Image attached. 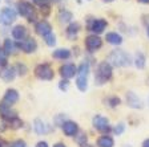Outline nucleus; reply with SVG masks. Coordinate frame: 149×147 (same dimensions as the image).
I'll return each mask as SVG.
<instances>
[{"label":"nucleus","mask_w":149,"mask_h":147,"mask_svg":"<svg viewBox=\"0 0 149 147\" xmlns=\"http://www.w3.org/2000/svg\"><path fill=\"white\" fill-rule=\"evenodd\" d=\"M107 61H108L112 66L125 68V66L132 65L133 60H132V57H130L129 53H127L125 50H123V49H113V50L108 55Z\"/></svg>","instance_id":"f257e3e1"},{"label":"nucleus","mask_w":149,"mask_h":147,"mask_svg":"<svg viewBox=\"0 0 149 147\" xmlns=\"http://www.w3.org/2000/svg\"><path fill=\"white\" fill-rule=\"evenodd\" d=\"M112 76H113V66L108 61H101L97 65L96 74H95V81L97 85L107 84L112 80Z\"/></svg>","instance_id":"f03ea898"},{"label":"nucleus","mask_w":149,"mask_h":147,"mask_svg":"<svg viewBox=\"0 0 149 147\" xmlns=\"http://www.w3.org/2000/svg\"><path fill=\"white\" fill-rule=\"evenodd\" d=\"M17 8V13L23 17H25L29 23L36 21V9L32 6V3L27 1V0H19L16 4Z\"/></svg>","instance_id":"7ed1b4c3"},{"label":"nucleus","mask_w":149,"mask_h":147,"mask_svg":"<svg viewBox=\"0 0 149 147\" xmlns=\"http://www.w3.org/2000/svg\"><path fill=\"white\" fill-rule=\"evenodd\" d=\"M33 73H35V76L41 81H52L53 77H55V72H53L52 66H51L49 64H47V62L37 65V66L35 68Z\"/></svg>","instance_id":"20e7f679"},{"label":"nucleus","mask_w":149,"mask_h":147,"mask_svg":"<svg viewBox=\"0 0 149 147\" xmlns=\"http://www.w3.org/2000/svg\"><path fill=\"white\" fill-rule=\"evenodd\" d=\"M92 125H93V127H95L99 133H101L102 135H108L109 133L112 131L109 119L107 117L100 115V114H97V115H95L92 118Z\"/></svg>","instance_id":"39448f33"},{"label":"nucleus","mask_w":149,"mask_h":147,"mask_svg":"<svg viewBox=\"0 0 149 147\" xmlns=\"http://www.w3.org/2000/svg\"><path fill=\"white\" fill-rule=\"evenodd\" d=\"M107 27H108V23L104 19H91L87 25L88 31L92 32V35H97V36L105 31Z\"/></svg>","instance_id":"423d86ee"},{"label":"nucleus","mask_w":149,"mask_h":147,"mask_svg":"<svg viewBox=\"0 0 149 147\" xmlns=\"http://www.w3.org/2000/svg\"><path fill=\"white\" fill-rule=\"evenodd\" d=\"M16 45H17V49H20L22 52L27 53V55L35 53L37 50V43L32 37H25L22 41H16Z\"/></svg>","instance_id":"0eeeda50"},{"label":"nucleus","mask_w":149,"mask_h":147,"mask_svg":"<svg viewBox=\"0 0 149 147\" xmlns=\"http://www.w3.org/2000/svg\"><path fill=\"white\" fill-rule=\"evenodd\" d=\"M16 16H17V12H16L13 8H11V7H4V8L0 11V23L3 25H11L16 20Z\"/></svg>","instance_id":"6e6552de"},{"label":"nucleus","mask_w":149,"mask_h":147,"mask_svg":"<svg viewBox=\"0 0 149 147\" xmlns=\"http://www.w3.org/2000/svg\"><path fill=\"white\" fill-rule=\"evenodd\" d=\"M84 44H85V48H87L88 52H96V50L101 49L102 40L100 39V36H97V35H89V36L85 37Z\"/></svg>","instance_id":"1a4fd4ad"},{"label":"nucleus","mask_w":149,"mask_h":147,"mask_svg":"<svg viewBox=\"0 0 149 147\" xmlns=\"http://www.w3.org/2000/svg\"><path fill=\"white\" fill-rule=\"evenodd\" d=\"M125 102H127V105L129 107H132V109H143L144 107V104H143V101H141V98L133 92H128L127 94H125Z\"/></svg>","instance_id":"9d476101"},{"label":"nucleus","mask_w":149,"mask_h":147,"mask_svg":"<svg viewBox=\"0 0 149 147\" xmlns=\"http://www.w3.org/2000/svg\"><path fill=\"white\" fill-rule=\"evenodd\" d=\"M61 129H63V133H64L67 137H76V135L79 134V131H80V129H79V125L74 121H65L64 125L61 126Z\"/></svg>","instance_id":"9b49d317"},{"label":"nucleus","mask_w":149,"mask_h":147,"mask_svg":"<svg viewBox=\"0 0 149 147\" xmlns=\"http://www.w3.org/2000/svg\"><path fill=\"white\" fill-rule=\"evenodd\" d=\"M60 76L64 80H69L72 77L77 76V66L74 64H64L60 66Z\"/></svg>","instance_id":"f8f14e48"},{"label":"nucleus","mask_w":149,"mask_h":147,"mask_svg":"<svg viewBox=\"0 0 149 147\" xmlns=\"http://www.w3.org/2000/svg\"><path fill=\"white\" fill-rule=\"evenodd\" d=\"M35 32H36L39 36L41 37H45L47 35H49L52 32V25L47 20H40L35 24Z\"/></svg>","instance_id":"ddd939ff"},{"label":"nucleus","mask_w":149,"mask_h":147,"mask_svg":"<svg viewBox=\"0 0 149 147\" xmlns=\"http://www.w3.org/2000/svg\"><path fill=\"white\" fill-rule=\"evenodd\" d=\"M0 115H1V118H3L4 121L9 122V121H12L13 118H16L17 114H16V111L13 110L9 105L1 102V104H0Z\"/></svg>","instance_id":"4468645a"},{"label":"nucleus","mask_w":149,"mask_h":147,"mask_svg":"<svg viewBox=\"0 0 149 147\" xmlns=\"http://www.w3.org/2000/svg\"><path fill=\"white\" fill-rule=\"evenodd\" d=\"M33 130H35V133L39 134V135H45L52 130V127H51V125H48L47 122H44L43 119L36 118V119L33 121Z\"/></svg>","instance_id":"2eb2a0df"},{"label":"nucleus","mask_w":149,"mask_h":147,"mask_svg":"<svg viewBox=\"0 0 149 147\" xmlns=\"http://www.w3.org/2000/svg\"><path fill=\"white\" fill-rule=\"evenodd\" d=\"M16 77V70L13 66H4L0 69V78L3 81H6V82H11V81L15 80Z\"/></svg>","instance_id":"dca6fc26"},{"label":"nucleus","mask_w":149,"mask_h":147,"mask_svg":"<svg viewBox=\"0 0 149 147\" xmlns=\"http://www.w3.org/2000/svg\"><path fill=\"white\" fill-rule=\"evenodd\" d=\"M19 98H20V95H19V92L16 89H8L6 90V93H4V97H3V102L7 105H9V106H12V105H15L16 102L19 101Z\"/></svg>","instance_id":"f3484780"},{"label":"nucleus","mask_w":149,"mask_h":147,"mask_svg":"<svg viewBox=\"0 0 149 147\" xmlns=\"http://www.w3.org/2000/svg\"><path fill=\"white\" fill-rule=\"evenodd\" d=\"M27 28L24 27V25L19 24V25H15V27L12 28V31H11V35H12V37L15 39L16 41H22L24 40L25 37H27Z\"/></svg>","instance_id":"a211bd4d"},{"label":"nucleus","mask_w":149,"mask_h":147,"mask_svg":"<svg viewBox=\"0 0 149 147\" xmlns=\"http://www.w3.org/2000/svg\"><path fill=\"white\" fill-rule=\"evenodd\" d=\"M80 31H81V25L79 24V23H76V21L71 23V24L67 27V29H65V36L68 37L69 40H74Z\"/></svg>","instance_id":"6ab92c4d"},{"label":"nucleus","mask_w":149,"mask_h":147,"mask_svg":"<svg viewBox=\"0 0 149 147\" xmlns=\"http://www.w3.org/2000/svg\"><path fill=\"white\" fill-rule=\"evenodd\" d=\"M105 40L108 44L116 45V46L123 44V37H121V35L117 33V32H108V33L105 35Z\"/></svg>","instance_id":"aec40b11"},{"label":"nucleus","mask_w":149,"mask_h":147,"mask_svg":"<svg viewBox=\"0 0 149 147\" xmlns=\"http://www.w3.org/2000/svg\"><path fill=\"white\" fill-rule=\"evenodd\" d=\"M3 50L7 56L15 55L16 50H17V45H16V41L11 40V39H6L3 44Z\"/></svg>","instance_id":"412c9836"},{"label":"nucleus","mask_w":149,"mask_h":147,"mask_svg":"<svg viewBox=\"0 0 149 147\" xmlns=\"http://www.w3.org/2000/svg\"><path fill=\"white\" fill-rule=\"evenodd\" d=\"M97 147H115V139L111 135H101L96 141Z\"/></svg>","instance_id":"4be33fe9"},{"label":"nucleus","mask_w":149,"mask_h":147,"mask_svg":"<svg viewBox=\"0 0 149 147\" xmlns=\"http://www.w3.org/2000/svg\"><path fill=\"white\" fill-rule=\"evenodd\" d=\"M52 57L56 60H68L71 57V50L67 48H59L52 52Z\"/></svg>","instance_id":"5701e85b"},{"label":"nucleus","mask_w":149,"mask_h":147,"mask_svg":"<svg viewBox=\"0 0 149 147\" xmlns=\"http://www.w3.org/2000/svg\"><path fill=\"white\" fill-rule=\"evenodd\" d=\"M72 19H73V13L68 9H61L59 12V21L61 24H71Z\"/></svg>","instance_id":"b1692460"},{"label":"nucleus","mask_w":149,"mask_h":147,"mask_svg":"<svg viewBox=\"0 0 149 147\" xmlns=\"http://www.w3.org/2000/svg\"><path fill=\"white\" fill-rule=\"evenodd\" d=\"M133 62H134L137 69H144V68H145V64H146V58H145V56H144V53L137 52L136 56H134Z\"/></svg>","instance_id":"393cba45"},{"label":"nucleus","mask_w":149,"mask_h":147,"mask_svg":"<svg viewBox=\"0 0 149 147\" xmlns=\"http://www.w3.org/2000/svg\"><path fill=\"white\" fill-rule=\"evenodd\" d=\"M76 86L80 92H87L88 89V77L77 76L76 77Z\"/></svg>","instance_id":"a878e982"},{"label":"nucleus","mask_w":149,"mask_h":147,"mask_svg":"<svg viewBox=\"0 0 149 147\" xmlns=\"http://www.w3.org/2000/svg\"><path fill=\"white\" fill-rule=\"evenodd\" d=\"M91 70V65L89 61H83L80 64V66L77 68V76H83V77H88Z\"/></svg>","instance_id":"bb28decb"},{"label":"nucleus","mask_w":149,"mask_h":147,"mask_svg":"<svg viewBox=\"0 0 149 147\" xmlns=\"http://www.w3.org/2000/svg\"><path fill=\"white\" fill-rule=\"evenodd\" d=\"M105 105H108L109 107H116V106H118V105L121 104V99L117 97V95H112V97H108L105 99Z\"/></svg>","instance_id":"cd10ccee"},{"label":"nucleus","mask_w":149,"mask_h":147,"mask_svg":"<svg viewBox=\"0 0 149 147\" xmlns=\"http://www.w3.org/2000/svg\"><path fill=\"white\" fill-rule=\"evenodd\" d=\"M65 121H68L67 117H65V114H57V115L53 118V125H55L56 127H61Z\"/></svg>","instance_id":"c85d7f7f"},{"label":"nucleus","mask_w":149,"mask_h":147,"mask_svg":"<svg viewBox=\"0 0 149 147\" xmlns=\"http://www.w3.org/2000/svg\"><path fill=\"white\" fill-rule=\"evenodd\" d=\"M8 126L13 130H17V129H20V127H23V121L20 119L19 117H16V118H13L12 121H9Z\"/></svg>","instance_id":"c756f323"},{"label":"nucleus","mask_w":149,"mask_h":147,"mask_svg":"<svg viewBox=\"0 0 149 147\" xmlns=\"http://www.w3.org/2000/svg\"><path fill=\"white\" fill-rule=\"evenodd\" d=\"M44 41H45V44L48 46H55L56 45V36L53 32H51L49 35H47L45 37H43Z\"/></svg>","instance_id":"7c9ffc66"},{"label":"nucleus","mask_w":149,"mask_h":147,"mask_svg":"<svg viewBox=\"0 0 149 147\" xmlns=\"http://www.w3.org/2000/svg\"><path fill=\"white\" fill-rule=\"evenodd\" d=\"M15 70H16V74H19V76H25L27 74V72H28V69H27V66H25L24 64H16L15 66Z\"/></svg>","instance_id":"2f4dec72"},{"label":"nucleus","mask_w":149,"mask_h":147,"mask_svg":"<svg viewBox=\"0 0 149 147\" xmlns=\"http://www.w3.org/2000/svg\"><path fill=\"white\" fill-rule=\"evenodd\" d=\"M112 131H113V134H115V135H121L125 131V123L124 122L117 123V125L112 129Z\"/></svg>","instance_id":"473e14b6"},{"label":"nucleus","mask_w":149,"mask_h":147,"mask_svg":"<svg viewBox=\"0 0 149 147\" xmlns=\"http://www.w3.org/2000/svg\"><path fill=\"white\" fill-rule=\"evenodd\" d=\"M88 141V137L85 133H80L79 131V134L76 135V142L79 143V146H83V144H85Z\"/></svg>","instance_id":"72a5a7b5"},{"label":"nucleus","mask_w":149,"mask_h":147,"mask_svg":"<svg viewBox=\"0 0 149 147\" xmlns=\"http://www.w3.org/2000/svg\"><path fill=\"white\" fill-rule=\"evenodd\" d=\"M8 56L4 53V50L3 49H0V69L1 68H4V66H7V64H8Z\"/></svg>","instance_id":"f704fd0d"},{"label":"nucleus","mask_w":149,"mask_h":147,"mask_svg":"<svg viewBox=\"0 0 149 147\" xmlns=\"http://www.w3.org/2000/svg\"><path fill=\"white\" fill-rule=\"evenodd\" d=\"M68 88H69V81L63 78V80L59 82V89L61 90V92H67V90H68Z\"/></svg>","instance_id":"c9c22d12"},{"label":"nucleus","mask_w":149,"mask_h":147,"mask_svg":"<svg viewBox=\"0 0 149 147\" xmlns=\"http://www.w3.org/2000/svg\"><path fill=\"white\" fill-rule=\"evenodd\" d=\"M9 147H27V143H25L23 139H17V141L12 142Z\"/></svg>","instance_id":"e433bc0d"},{"label":"nucleus","mask_w":149,"mask_h":147,"mask_svg":"<svg viewBox=\"0 0 149 147\" xmlns=\"http://www.w3.org/2000/svg\"><path fill=\"white\" fill-rule=\"evenodd\" d=\"M33 3L37 4V6L40 7H44V6H48V0H33Z\"/></svg>","instance_id":"4c0bfd02"},{"label":"nucleus","mask_w":149,"mask_h":147,"mask_svg":"<svg viewBox=\"0 0 149 147\" xmlns=\"http://www.w3.org/2000/svg\"><path fill=\"white\" fill-rule=\"evenodd\" d=\"M35 147H49V144L47 143L45 141H40V142H37Z\"/></svg>","instance_id":"58836bf2"},{"label":"nucleus","mask_w":149,"mask_h":147,"mask_svg":"<svg viewBox=\"0 0 149 147\" xmlns=\"http://www.w3.org/2000/svg\"><path fill=\"white\" fill-rule=\"evenodd\" d=\"M52 147H67V144L63 143V142H57V143H55Z\"/></svg>","instance_id":"ea45409f"},{"label":"nucleus","mask_w":149,"mask_h":147,"mask_svg":"<svg viewBox=\"0 0 149 147\" xmlns=\"http://www.w3.org/2000/svg\"><path fill=\"white\" fill-rule=\"evenodd\" d=\"M141 147H149V138L145 139V141L143 142V144H141Z\"/></svg>","instance_id":"a19ab883"},{"label":"nucleus","mask_w":149,"mask_h":147,"mask_svg":"<svg viewBox=\"0 0 149 147\" xmlns=\"http://www.w3.org/2000/svg\"><path fill=\"white\" fill-rule=\"evenodd\" d=\"M137 1L141 4H149V0H137Z\"/></svg>","instance_id":"79ce46f5"},{"label":"nucleus","mask_w":149,"mask_h":147,"mask_svg":"<svg viewBox=\"0 0 149 147\" xmlns=\"http://www.w3.org/2000/svg\"><path fill=\"white\" fill-rule=\"evenodd\" d=\"M80 147H93L92 144H89V143H85V144H83V146H80Z\"/></svg>","instance_id":"37998d69"},{"label":"nucleus","mask_w":149,"mask_h":147,"mask_svg":"<svg viewBox=\"0 0 149 147\" xmlns=\"http://www.w3.org/2000/svg\"><path fill=\"white\" fill-rule=\"evenodd\" d=\"M104 3H112V1H115V0H102Z\"/></svg>","instance_id":"c03bdc74"},{"label":"nucleus","mask_w":149,"mask_h":147,"mask_svg":"<svg viewBox=\"0 0 149 147\" xmlns=\"http://www.w3.org/2000/svg\"><path fill=\"white\" fill-rule=\"evenodd\" d=\"M146 35H148V37H149V25L146 27Z\"/></svg>","instance_id":"a18cd8bd"},{"label":"nucleus","mask_w":149,"mask_h":147,"mask_svg":"<svg viewBox=\"0 0 149 147\" xmlns=\"http://www.w3.org/2000/svg\"><path fill=\"white\" fill-rule=\"evenodd\" d=\"M51 1H53V3H59L60 0H51Z\"/></svg>","instance_id":"49530a36"},{"label":"nucleus","mask_w":149,"mask_h":147,"mask_svg":"<svg viewBox=\"0 0 149 147\" xmlns=\"http://www.w3.org/2000/svg\"><path fill=\"white\" fill-rule=\"evenodd\" d=\"M0 147H4V146H3V143H1V142H0Z\"/></svg>","instance_id":"de8ad7c7"},{"label":"nucleus","mask_w":149,"mask_h":147,"mask_svg":"<svg viewBox=\"0 0 149 147\" xmlns=\"http://www.w3.org/2000/svg\"><path fill=\"white\" fill-rule=\"evenodd\" d=\"M148 105H149V97H148Z\"/></svg>","instance_id":"09e8293b"},{"label":"nucleus","mask_w":149,"mask_h":147,"mask_svg":"<svg viewBox=\"0 0 149 147\" xmlns=\"http://www.w3.org/2000/svg\"><path fill=\"white\" fill-rule=\"evenodd\" d=\"M148 85H149V78H148Z\"/></svg>","instance_id":"8fccbe9b"}]
</instances>
